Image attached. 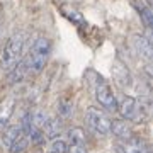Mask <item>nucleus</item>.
Instances as JSON below:
<instances>
[{
    "label": "nucleus",
    "mask_w": 153,
    "mask_h": 153,
    "mask_svg": "<svg viewBox=\"0 0 153 153\" xmlns=\"http://www.w3.org/2000/svg\"><path fill=\"white\" fill-rule=\"evenodd\" d=\"M26 43H27V33H24V31H17L16 34H12L10 38L7 39L2 56H0V65H2L4 70L10 71L24 58Z\"/></svg>",
    "instance_id": "obj_1"
},
{
    "label": "nucleus",
    "mask_w": 153,
    "mask_h": 153,
    "mask_svg": "<svg viewBox=\"0 0 153 153\" xmlns=\"http://www.w3.org/2000/svg\"><path fill=\"white\" fill-rule=\"evenodd\" d=\"M90 73L94 75V80H90V85H92L94 97L97 99V102L109 112L117 111V99H116L111 85L104 80V76H100L99 73H95L92 70H90Z\"/></svg>",
    "instance_id": "obj_2"
},
{
    "label": "nucleus",
    "mask_w": 153,
    "mask_h": 153,
    "mask_svg": "<svg viewBox=\"0 0 153 153\" xmlns=\"http://www.w3.org/2000/svg\"><path fill=\"white\" fill-rule=\"evenodd\" d=\"M49 55H51V41L44 36H38L34 39L33 48L29 51V66L33 73H39L44 68L46 61H48Z\"/></svg>",
    "instance_id": "obj_3"
},
{
    "label": "nucleus",
    "mask_w": 153,
    "mask_h": 153,
    "mask_svg": "<svg viewBox=\"0 0 153 153\" xmlns=\"http://www.w3.org/2000/svg\"><path fill=\"white\" fill-rule=\"evenodd\" d=\"M85 123L88 129L97 136H109L111 134V119L102 109L88 107L85 112Z\"/></svg>",
    "instance_id": "obj_4"
},
{
    "label": "nucleus",
    "mask_w": 153,
    "mask_h": 153,
    "mask_svg": "<svg viewBox=\"0 0 153 153\" xmlns=\"http://www.w3.org/2000/svg\"><path fill=\"white\" fill-rule=\"evenodd\" d=\"M133 46H134V51L141 56L143 60L150 61L153 56V49H152V39H150V29H148L146 36L143 34H134L133 36Z\"/></svg>",
    "instance_id": "obj_5"
},
{
    "label": "nucleus",
    "mask_w": 153,
    "mask_h": 153,
    "mask_svg": "<svg viewBox=\"0 0 153 153\" xmlns=\"http://www.w3.org/2000/svg\"><path fill=\"white\" fill-rule=\"evenodd\" d=\"M148 145L140 138H129L117 145V153H148Z\"/></svg>",
    "instance_id": "obj_6"
},
{
    "label": "nucleus",
    "mask_w": 153,
    "mask_h": 153,
    "mask_svg": "<svg viewBox=\"0 0 153 153\" xmlns=\"http://www.w3.org/2000/svg\"><path fill=\"white\" fill-rule=\"evenodd\" d=\"M29 71H31V66H29V58L26 56V58H22V60L19 61V63H17V65L14 66L10 71H9V83H10V85H16V83L22 82Z\"/></svg>",
    "instance_id": "obj_7"
},
{
    "label": "nucleus",
    "mask_w": 153,
    "mask_h": 153,
    "mask_svg": "<svg viewBox=\"0 0 153 153\" xmlns=\"http://www.w3.org/2000/svg\"><path fill=\"white\" fill-rule=\"evenodd\" d=\"M111 133L114 134L116 138H119L121 141L124 140H129L133 138V131H131V126L128 124V121L124 119H116V121H111Z\"/></svg>",
    "instance_id": "obj_8"
},
{
    "label": "nucleus",
    "mask_w": 153,
    "mask_h": 153,
    "mask_svg": "<svg viewBox=\"0 0 153 153\" xmlns=\"http://www.w3.org/2000/svg\"><path fill=\"white\" fill-rule=\"evenodd\" d=\"M63 129H65L63 119H60V117H49L46 126H44V129H43V134H44V138L56 140V138L63 133Z\"/></svg>",
    "instance_id": "obj_9"
},
{
    "label": "nucleus",
    "mask_w": 153,
    "mask_h": 153,
    "mask_svg": "<svg viewBox=\"0 0 153 153\" xmlns=\"http://www.w3.org/2000/svg\"><path fill=\"white\" fill-rule=\"evenodd\" d=\"M14 109H16V97H9L0 104V129H4L9 124Z\"/></svg>",
    "instance_id": "obj_10"
},
{
    "label": "nucleus",
    "mask_w": 153,
    "mask_h": 153,
    "mask_svg": "<svg viewBox=\"0 0 153 153\" xmlns=\"http://www.w3.org/2000/svg\"><path fill=\"white\" fill-rule=\"evenodd\" d=\"M112 76H114L117 83L121 85H129L131 83V75H129V70L126 68L124 63H121L119 60L114 61V66H112Z\"/></svg>",
    "instance_id": "obj_11"
},
{
    "label": "nucleus",
    "mask_w": 153,
    "mask_h": 153,
    "mask_svg": "<svg viewBox=\"0 0 153 153\" xmlns=\"http://www.w3.org/2000/svg\"><path fill=\"white\" fill-rule=\"evenodd\" d=\"M21 134H24V133H22V129H21V126L19 124L7 126L5 129H4V134H2V145L9 150V146H10L12 143L16 141Z\"/></svg>",
    "instance_id": "obj_12"
},
{
    "label": "nucleus",
    "mask_w": 153,
    "mask_h": 153,
    "mask_svg": "<svg viewBox=\"0 0 153 153\" xmlns=\"http://www.w3.org/2000/svg\"><path fill=\"white\" fill-rule=\"evenodd\" d=\"M68 145H85V131L82 128H71L66 131Z\"/></svg>",
    "instance_id": "obj_13"
},
{
    "label": "nucleus",
    "mask_w": 153,
    "mask_h": 153,
    "mask_svg": "<svg viewBox=\"0 0 153 153\" xmlns=\"http://www.w3.org/2000/svg\"><path fill=\"white\" fill-rule=\"evenodd\" d=\"M31 116H33V126L36 129H39V131H43L46 123H48V119H49V116L43 109H38L36 112H31Z\"/></svg>",
    "instance_id": "obj_14"
},
{
    "label": "nucleus",
    "mask_w": 153,
    "mask_h": 153,
    "mask_svg": "<svg viewBox=\"0 0 153 153\" xmlns=\"http://www.w3.org/2000/svg\"><path fill=\"white\" fill-rule=\"evenodd\" d=\"M29 146V138L26 134H21L16 141L9 146V153H24Z\"/></svg>",
    "instance_id": "obj_15"
},
{
    "label": "nucleus",
    "mask_w": 153,
    "mask_h": 153,
    "mask_svg": "<svg viewBox=\"0 0 153 153\" xmlns=\"http://www.w3.org/2000/svg\"><path fill=\"white\" fill-rule=\"evenodd\" d=\"M138 10H140V16H141V19H143V24L146 26V29H150L152 27V24H153V12H152V9H150L148 5L140 4Z\"/></svg>",
    "instance_id": "obj_16"
},
{
    "label": "nucleus",
    "mask_w": 153,
    "mask_h": 153,
    "mask_svg": "<svg viewBox=\"0 0 153 153\" xmlns=\"http://www.w3.org/2000/svg\"><path fill=\"white\" fill-rule=\"evenodd\" d=\"M63 14H65V16L68 17L71 22H75V24H78V26H83V24H85V19H83V16H82L78 10H75V9L63 7Z\"/></svg>",
    "instance_id": "obj_17"
},
{
    "label": "nucleus",
    "mask_w": 153,
    "mask_h": 153,
    "mask_svg": "<svg viewBox=\"0 0 153 153\" xmlns=\"http://www.w3.org/2000/svg\"><path fill=\"white\" fill-rule=\"evenodd\" d=\"M58 117L60 119H68L71 114H73V104L68 102V100H61L60 104H58Z\"/></svg>",
    "instance_id": "obj_18"
},
{
    "label": "nucleus",
    "mask_w": 153,
    "mask_h": 153,
    "mask_svg": "<svg viewBox=\"0 0 153 153\" xmlns=\"http://www.w3.org/2000/svg\"><path fill=\"white\" fill-rule=\"evenodd\" d=\"M66 150H68V143H66V140H61V138L53 140L51 148H49L51 153H66Z\"/></svg>",
    "instance_id": "obj_19"
},
{
    "label": "nucleus",
    "mask_w": 153,
    "mask_h": 153,
    "mask_svg": "<svg viewBox=\"0 0 153 153\" xmlns=\"http://www.w3.org/2000/svg\"><path fill=\"white\" fill-rule=\"evenodd\" d=\"M66 153H88L85 145H68Z\"/></svg>",
    "instance_id": "obj_20"
},
{
    "label": "nucleus",
    "mask_w": 153,
    "mask_h": 153,
    "mask_svg": "<svg viewBox=\"0 0 153 153\" xmlns=\"http://www.w3.org/2000/svg\"><path fill=\"white\" fill-rule=\"evenodd\" d=\"M49 153H51V152H49Z\"/></svg>",
    "instance_id": "obj_21"
}]
</instances>
